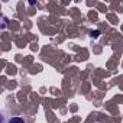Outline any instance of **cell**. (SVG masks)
<instances>
[{"label": "cell", "instance_id": "6da1fadb", "mask_svg": "<svg viewBox=\"0 0 123 123\" xmlns=\"http://www.w3.org/2000/svg\"><path fill=\"white\" fill-rule=\"evenodd\" d=\"M9 123H25V120L20 119V117H12V119L9 120Z\"/></svg>", "mask_w": 123, "mask_h": 123}, {"label": "cell", "instance_id": "7a4b0ae2", "mask_svg": "<svg viewBox=\"0 0 123 123\" xmlns=\"http://www.w3.org/2000/svg\"><path fill=\"white\" fill-rule=\"evenodd\" d=\"M98 35H100V32H98V31H94V32H91V36H93V38H98Z\"/></svg>", "mask_w": 123, "mask_h": 123}]
</instances>
